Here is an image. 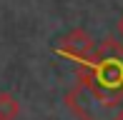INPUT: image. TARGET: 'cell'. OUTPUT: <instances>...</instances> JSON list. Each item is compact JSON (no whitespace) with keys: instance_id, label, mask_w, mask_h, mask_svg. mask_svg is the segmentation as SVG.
Listing matches in <instances>:
<instances>
[{"instance_id":"cell-1","label":"cell","mask_w":123,"mask_h":120,"mask_svg":"<svg viewBox=\"0 0 123 120\" xmlns=\"http://www.w3.org/2000/svg\"><path fill=\"white\" fill-rule=\"evenodd\" d=\"M65 105L78 120H123V85H103L78 68V83L65 93Z\"/></svg>"},{"instance_id":"cell-2","label":"cell","mask_w":123,"mask_h":120,"mask_svg":"<svg viewBox=\"0 0 123 120\" xmlns=\"http://www.w3.org/2000/svg\"><path fill=\"white\" fill-rule=\"evenodd\" d=\"M93 48H96L93 38L88 35L83 28H75V30H70L68 35H63V38L58 40V45H55V53H58L60 58H65V60L83 63V60H86V58L93 53Z\"/></svg>"},{"instance_id":"cell-3","label":"cell","mask_w":123,"mask_h":120,"mask_svg":"<svg viewBox=\"0 0 123 120\" xmlns=\"http://www.w3.org/2000/svg\"><path fill=\"white\" fill-rule=\"evenodd\" d=\"M20 115V100L8 90H0V120H15Z\"/></svg>"},{"instance_id":"cell-4","label":"cell","mask_w":123,"mask_h":120,"mask_svg":"<svg viewBox=\"0 0 123 120\" xmlns=\"http://www.w3.org/2000/svg\"><path fill=\"white\" fill-rule=\"evenodd\" d=\"M118 35H121V40H123V15L118 18Z\"/></svg>"}]
</instances>
